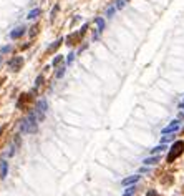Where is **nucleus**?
Segmentation results:
<instances>
[{
  "label": "nucleus",
  "instance_id": "obj_1",
  "mask_svg": "<svg viewBox=\"0 0 184 196\" xmlns=\"http://www.w3.org/2000/svg\"><path fill=\"white\" fill-rule=\"evenodd\" d=\"M38 121H40V118H38V115L35 113V110H33V111L30 113L25 120L22 121L20 131H22V133H33V131H37V128H38L37 123H38Z\"/></svg>",
  "mask_w": 184,
  "mask_h": 196
},
{
  "label": "nucleus",
  "instance_id": "obj_2",
  "mask_svg": "<svg viewBox=\"0 0 184 196\" xmlns=\"http://www.w3.org/2000/svg\"><path fill=\"white\" fill-rule=\"evenodd\" d=\"M183 150H184V143H183V141H176L174 145L171 146V150H169V154H167V161H169V163L174 161V160L177 158L181 153H183Z\"/></svg>",
  "mask_w": 184,
  "mask_h": 196
},
{
  "label": "nucleus",
  "instance_id": "obj_3",
  "mask_svg": "<svg viewBox=\"0 0 184 196\" xmlns=\"http://www.w3.org/2000/svg\"><path fill=\"white\" fill-rule=\"evenodd\" d=\"M35 113L38 115V118H40V120H43V118H45V113H46V101L45 100H40L37 103V106H35Z\"/></svg>",
  "mask_w": 184,
  "mask_h": 196
},
{
  "label": "nucleus",
  "instance_id": "obj_4",
  "mask_svg": "<svg viewBox=\"0 0 184 196\" xmlns=\"http://www.w3.org/2000/svg\"><path fill=\"white\" fill-rule=\"evenodd\" d=\"M177 130H179V121L174 120V121H171L166 128H163V135H171V133H174V131H177Z\"/></svg>",
  "mask_w": 184,
  "mask_h": 196
},
{
  "label": "nucleus",
  "instance_id": "obj_5",
  "mask_svg": "<svg viewBox=\"0 0 184 196\" xmlns=\"http://www.w3.org/2000/svg\"><path fill=\"white\" fill-rule=\"evenodd\" d=\"M22 63H23V58H22V57H15L13 60H10V62H9V68H10V70H13V71H17Z\"/></svg>",
  "mask_w": 184,
  "mask_h": 196
},
{
  "label": "nucleus",
  "instance_id": "obj_6",
  "mask_svg": "<svg viewBox=\"0 0 184 196\" xmlns=\"http://www.w3.org/2000/svg\"><path fill=\"white\" fill-rule=\"evenodd\" d=\"M25 27L22 25V27H17V28L13 30V32H10V38H13V40H17V38H20L22 35L25 34Z\"/></svg>",
  "mask_w": 184,
  "mask_h": 196
},
{
  "label": "nucleus",
  "instance_id": "obj_7",
  "mask_svg": "<svg viewBox=\"0 0 184 196\" xmlns=\"http://www.w3.org/2000/svg\"><path fill=\"white\" fill-rule=\"evenodd\" d=\"M136 181H139V176L138 175H134V176H128V178H125L121 181L123 186H130V184H134Z\"/></svg>",
  "mask_w": 184,
  "mask_h": 196
},
{
  "label": "nucleus",
  "instance_id": "obj_8",
  "mask_svg": "<svg viewBox=\"0 0 184 196\" xmlns=\"http://www.w3.org/2000/svg\"><path fill=\"white\" fill-rule=\"evenodd\" d=\"M95 23H96L98 25V32L96 34H95V38H98V35H100V32L103 28H105V20H103V18H96V20H95Z\"/></svg>",
  "mask_w": 184,
  "mask_h": 196
},
{
  "label": "nucleus",
  "instance_id": "obj_9",
  "mask_svg": "<svg viewBox=\"0 0 184 196\" xmlns=\"http://www.w3.org/2000/svg\"><path fill=\"white\" fill-rule=\"evenodd\" d=\"M159 161V156H158V154H153V156H149V158H146V160H144V161H143V163H144V165H146V166H148V165H156V163H158Z\"/></svg>",
  "mask_w": 184,
  "mask_h": 196
},
{
  "label": "nucleus",
  "instance_id": "obj_10",
  "mask_svg": "<svg viewBox=\"0 0 184 196\" xmlns=\"http://www.w3.org/2000/svg\"><path fill=\"white\" fill-rule=\"evenodd\" d=\"M7 161H0V178H5L7 176Z\"/></svg>",
  "mask_w": 184,
  "mask_h": 196
},
{
  "label": "nucleus",
  "instance_id": "obj_11",
  "mask_svg": "<svg viewBox=\"0 0 184 196\" xmlns=\"http://www.w3.org/2000/svg\"><path fill=\"white\" fill-rule=\"evenodd\" d=\"M38 15H40V9H33V10H30V12H28L27 18H30V20H32V18H37Z\"/></svg>",
  "mask_w": 184,
  "mask_h": 196
},
{
  "label": "nucleus",
  "instance_id": "obj_12",
  "mask_svg": "<svg viewBox=\"0 0 184 196\" xmlns=\"http://www.w3.org/2000/svg\"><path fill=\"white\" fill-rule=\"evenodd\" d=\"M163 150H166V146H164V143H161L159 146H156V148H153V150H151V154H158V153H161Z\"/></svg>",
  "mask_w": 184,
  "mask_h": 196
},
{
  "label": "nucleus",
  "instance_id": "obj_13",
  "mask_svg": "<svg viewBox=\"0 0 184 196\" xmlns=\"http://www.w3.org/2000/svg\"><path fill=\"white\" fill-rule=\"evenodd\" d=\"M62 43H63V40H62V38H60V40H57V42H55L51 47H48V52H53L55 48H58V47L62 45Z\"/></svg>",
  "mask_w": 184,
  "mask_h": 196
},
{
  "label": "nucleus",
  "instance_id": "obj_14",
  "mask_svg": "<svg viewBox=\"0 0 184 196\" xmlns=\"http://www.w3.org/2000/svg\"><path fill=\"white\" fill-rule=\"evenodd\" d=\"M134 191H136V188H134V186H130V188H128V189L125 191V195H123V196H133Z\"/></svg>",
  "mask_w": 184,
  "mask_h": 196
},
{
  "label": "nucleus",
  "instance_id": "obj_15",
  "mask_svg": "<svg viewBox=\"0 0 184 196\" xmlns=\"http://www.w3.org/2000/svg\"><path fill=\"white\" fill-rule=\"evenodd\" d=\"M63 75H65V67L58 68V70H57V73H55V77H57V78H62Z\"/></svg>",
  "mask_w": 184,
  "mask_h": 196
},
{
  "label": "nucleus",
  "instance_id": "obj_16",
  "mask_svg": "<svg viewBox=\"0 0 184 196\" xmlns=\"http://www.w3.org/2000/svg\"><path fill=\"white\" fill-rule=\"evenodd\" d=\"M42 82H43V77L40 75V77L37 78V82H35V88H38V87H40V85H42Z\"/></svg>",
  "mask_w": 184,
  "mask_h": 196
},
{
  "label": "nucleus",
  "instance_id": "obj_17",
  "mask_svg": "<svg viewBox=\"0 0 184 196\" xmlns=\"http://www.w3.org/2000/svg\"><path fill=\"white\" fill-rule=\"evenodd\" d=\"M114 10H118L116 7H109V9H108V12H106V15H108V17H111V15L114 13Z\"/></svg>",
  "mask_w": 184,
  "mask_h": 196
},
{
  "label": "nucleus",
  "instance_id": "obj_18",
  "mask_svg": "<svg viewBox=\"0 0 184 196\" xmlns=\"http://www.w3.org/2000/svg\"><path fill=\"white\" fill-rule=\"evenodd\" d=\"M125 2L126 0H118L116 2V9H123V7H125Z\"/></svg>",
  "mask_w": 184,
  "mask_h": 196
},
{
  "label": "nucleus",
  "instance_id": "obj_19",
  "mask_svg": "<svg viewBox=\"0 0 184 196\" xmlns=\"http://www.w3.org/2000/svg\"><path fill=\"white\" fill-rule=\"evenodd\" d=\"M60 62H62V55H58V57H55V60H53V63H51V65H58Z\"/></svg>",
  "mask_w": 184,
  "mask_h": 196
},
{
  "label": "nucleus",
  "instance_id": "obj_20",
  "mask_svg": "<svg viewBox=\"0 0 184 196\" xmlns=\"http://www.w3.org/2000/svg\"><path fill=\"white\" fill-rule=\"evenodd\" d=\"M58 9H60L58 5H55V7H53V10H51V18H53V17H55V13L58 12Z\"/></svg>",
  "mask_w": 184,
  "mask_h": 196
},
{
  "label": "nucleus",
  "instance_id": "obj_21",
  "mask_svg": "<svg viewBox=\"0 0 184 196\" xmlns=\"http://www.w3.org/2000/svg\"><path fill=\"white\" fill-rule=\"evenodd\" d=\"M2 53H7V52H10V45H7V47H4V48H2Z\"/></svg>",
  "mask_w": 184,
  "mask_h": 196
},
{
  "label": "nucleus",
  "instance_id": "obj_22",
  "mask_svg": "<svg viewBox=\"0 0 184 196\" xmlns=\"http://www.w3.org/2000/svg\"><path fill=\"white\" fill-rule=\"evenodd\" d=\"M172 140V136H164L163 140H161V143H166V141H171Z\"/></svg>",
  "mask_w": 184,
  "mask_h": 196
},
{
  "label": "nucleus",
  "instance_id": "obj_23",
  "mask_svg": "<svg viewBox=\"0 0 184 196\" xmlns=\"http://www.w3.org/2000/svg\"><path fill=\"white\" fill-rule=\"evenodd\" d=\"M73 57H75V55L70 53V55H68V60H67V62H68V63H71V62H73Z\"/></svg>",
  "mask_w": 184,
  "mask_h": 196
},
{
  "label": "nucleus",
  "instance_id": "obj_24",
  "mask_svg": "<svg viewBox=\"0 0 184 196\" xmlns=\"http://www.w3.org/2000/svg\"><path fill=\"white\" fill-rule=\"evenodd\" d=\"M148 196H156V193L154 191H149V193H148Z\"/></svg>",
  "mask_w": 184,
  "mask_h": 196
},
{
  "label": "nucleus",
  "instance_id": "obj_25",
  "mask_svg": "<svg viewBox=\"0 0 184 196\" xmlns=\"http://www.w3.org/2000/svg\"><path fill=\"white\" fill-rule=\"evenodd\" d=\"M179 117H181V118H184V111H183V113H181V115H179Z\"/></svg>",
  "mask_w": 184,
  "mask_h": 196
},
{
  "label": "nucleus",
  "instance_id": "obj_26",
  "mask_svg": "<svg viewBox=\"0 0 184 196\" xmlns=\"http://www.w3.org/2000/svg\"><path fill=\"white\" fill-rule=\"evenodd\" d=\"M0 135H2V128H0Z\"/></svg>",
  "mask_w": 184,
  "mask_h": 196
}]
</instances>
